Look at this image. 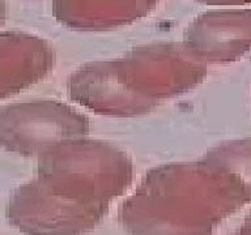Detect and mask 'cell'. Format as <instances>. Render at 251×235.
<instances>
[{
    "mask_svg": "<svg viewBox=\"0 0 251 235\" xmlns=\"http://www.w3.org/2000/svg\"><path fill=\"white\" fill-rule=\"evenodd\" d=\"M251 204V136L224 140L192 162L157 166L125 207L135 235H207Z\"/></svg>",
    "mask_w": 251,
    "mask_h": 235,
    "instance_id": "cell-1",
    "label": "cell"
},
{
    "mask_svg": "<svg viewBox=\"0 0 251 235\" xmlns=\"http://www.w3.org/2000/svg\"><path fill=\"white\" fill-rule=\"evenodd\" d=\"M208 64L183 42H154L86 62L67 78L74 103L107 118L145 117L205 80Z\"/></svg>",
    "mask_w": 251,
    "mask_h": 235,
    "instance_id": "cell-2",
    "label": "cell"
},
{
    "mask_svg": "<svg viewBox=\"0 0 251 235\" xmlns=\"http://www.w3.org/2000/svg\"><path fill=\"white\" fill-rule=\"evenodd\" d=\"M34 199L46 201L45 229L60 234L86 230L132 179V160L113 142L84 136L38 156Z\"/></svg>",
    "mask_w": 251,
    "mask_h": 235,
    "instance_id": "cell-3",
    "label": "cell"
},
{
    "mask_svg": "<svg viewBox=\"0 0 251 235\" xmlns=\"http://www.w3.org/2000/svg\"><path fill=\"white\" fill-rule=\"evenodd\" d=\"M90 121L75 105L31 99L0 107V148L20 156L42 154L66 140L88 136Z\"/></svg>",
    "mask_w": 251,
    "mask_h": 235,
    "instance_id": "cell-4",
    "label": "cell"
},
{
    "mask_svg": "<svg viewBox=\"0 0 251 235\" xmlns=\"http://www.w3.org/2000/svg\"><path fill=\"white\" fill-rule=\"evenodd\" d=\"M182 42L208 66L242 60L251 55V7L201 12L188 23Z\"/></svg>",
    "mask_w": 251,
    "mask_h": 235,
    "instance_id": "cell-5",
    "label": "cell"
},
{
    "mask_svg": "<svg viewBox=\"0 0 251 235\" xmlns=\"http://www.w3.org/2000/svg\"><path fill=\"white\" fill-rule=\"evenodd\" d=\"M55 63L49 39L26 31H0V101L45 80Z\"/></svg>",
    "mask_w": 251,
    "mask_h": 235,
    "instance_id": "cell-6",
    "label": "cell"
},
{
    "mask_svg": "<svg viewBox=\"0 0 251 235\" xmlns=\"http://www.w3.org/2000/svg\"><path fill=\"white\" fill-rule=\"evenodd\" d=\"M160 0H51V13L62 26L81 33H106L148 17Z\"/></svg>",
    "mask_w": 251,
    "mask_h": 235,
    "instance_id": "cell-7",
    "label": "cell"
},
{
    "mask_svg": "<svg viewBox=\"0 0 251 235\" xmlns=\"http://www.w3.org/2000/svg\"><path fill=\"white\" fill-rule=\"evenodd\" d=\"M211 8H239L251 7V0H192Z\"/></svg>",
    "mask_w": 251,
    "mask_h": 235,
    "instance_id": "cell-8",
    "label": "cell"
},
{
    "mask_svg": "<svg viewBox=\"0 0 251 235\" xmlns=\"http://www.w3.org/2000/svg\"><path fill=\"white\" fill-rule=\"evenodd\" d=\"M230 235H251V211Z\"/></svg>",
    "mask_w": 251,
    "mask_h": 235,
    "instance_id": "cell-9",
    "label": "cell"
},
{
    "mask_svg": "<svg viewBox=\"0 0 251 235\" xmlns=\"http://www.w3.org/2000/svg\"><path fill=\"white\" fill-rule=\"evenodd\" d=\"M8 17V1L0 0V26H3Z\"/></svg>",
    "mask_w": 251,
    "mask_h": 235,
    "instance_id": "cell-10",
    "label": "cell"
}]
</instances>
